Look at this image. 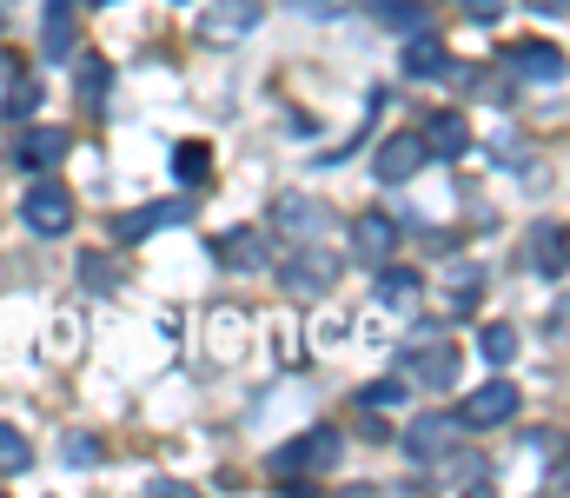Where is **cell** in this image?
Returning <instances> with one entry per match:
<instances>
[{"instance_id":"cell-1","label":"cell","mask_w":570,"mask_h":498,"mask_svg":"<svg viewBox=\"0 0 570 498\" xmlns=\"http://www.w3.org/2000/svg\"><path fill=\"white\" fill-rule=\"evenodd\" d=\"M338 452H345V439H338L332 426H318V432L285 439L279 452H273V472H279V479H318V472L338 466Z\"/></svg>"},{"instance_id":"cell-2","label":"cell","mask_w":570,"mask_h":498,"mask_svg":"<svg viewBox=\"0 0 570 498\" xmlns=\"http://www.w3.org/2000/svg\"><path fill=\"white\" fill-rule=\"evenodd\" d=\"M20 219H27L40 240H60V233L73 226V193L53 186V179H40V186H27V199H20Z\"/></svg>"},{"instance_id":"cell-3","label":"cell","mask_w":570,"mask_h":498,"mask_svg":"<svg viewBox=\"0 0 570 498\" xmlns=\"http://www.w3.org/2000/svg\"><path fill=\"white\" fill-rule=\"evenodd\" d=\"M279 280H285L292 300H318V293L338 280V260H332L325 246H305V253H292V260L279 266Z\"/></svg>"},{"instance_id":"cell-4","label":"cell","mask_w":570,"mask_h":498,"mask_svg":"<svg viewBox=\"0 0 570 498\" xmlns=\"http://www.w3.org/2000/svg\"><path fill=\"white\" fill-rule=\"evenodd\" d=\"M186 213H193L186 199H153V206H140V213H120V219H114V240H120V246H140L146 233H159V226H179Z\"/></svg>"},{"instance_id":"cell-5","label":"cell","mask_w":570,"mask_h":498,"mask_svg":"<svg viewBox=\"0 0 570 498\" xmlns=\"http://www.w3.org/2000/svg\"><path fill=\"white\" fill-rule=\"evenodd\" d=\"M511 412H518V385H511V379H491V385H478V392L464 399L458 426H504Z\"/></svg>"},{"instance_id":"cell-6","label":"cell","mask_w":570,"mask_h":498,"mask_svg":"<svg viewBox=\"0 0 570 498\" xmlns=\"http://www.w3.org/2000/svg\"><path fill=\"white\" fill-rule=\"evenodd\" d=\"M425 140H419V134H392V140H385V147H379V179H385V186H405V179H419V173H425Z\"/></svg>"},{"instance_id":"cell-7","label":"cell","mask_w":570,"mask_h":498,"mask_svg":"<svg viewBox=\"0 0 570 498\" xmlns=\"http://www.w3.org/2000/svg\"><path fill=\"white\" fill-rule=\"evenodd\" d=\"M273 219H279L285 233H298V240H318V233L332 226V206H325V199H312V193H279Z\"/></svg>"},{"instance_id":"cell-8","label":"cell","mask_w":570,"mask_h":498,"mask_svg":"<svg viewBox=\"0 0 570 498\" xmlns=\"http://www.w3.org/2000/svg\"><path fill=\"white\" fill-rule=\"evenodd\" d=\"M451 439H458V419H451V412H425V419L405 432V452H412L419 466H438V459L451 452Z\"/></svg>"},{"instance_id":"cell-9","label":"cell","mask_w":570,"mask_h":498,"mask_svg":"<svg viewBox=\"0 0 570 498\" xmlns=\"http://www.w3.org/2000/svg\"><path fill=\"white\" fill-rule=\"evenodd\" d=\"M352 253H358L365 266L392 260V253H399V219H385V213H365V219L352 226Z\"/></svg>"},{"instance_id":"cell-10","label":"cell","mask_w":570,"mask_h":498,"mask_svg":"<svg viewBox=\"0 0 570 498\" xmlns=\"http://www.w3.org/2000/svg\"><path fill=\"white\" fill-rule=\"evenodd\" d=\"M213 253H219L226 266H246V273L273 260V246H266V233H259V226H226V233L213 240Z\"/></svg>"},{"instance_id":"cell-11","label":"cell","mask_w":570,"mask_h":498,"mask_svg":"<svg viewBox=\"0 0 570 498\" xmlns=\"http://www.w3.org/2000/svg\"><path fill=\"white\" fill-rule=\"evenodd\" d=\"M259 20H266V7H259V0H226V7H213V13H206V27H199V33H206V40H239V33H253Z\"/></svg>"},{"instance_id":"cell-12","label":"cell","mask_w":570,"mask_h":498,"mask_svg":"<svg viewBox=\"0 0 570 498\" xmlns=\"http://www.w3.org/2000/svg\"><path fill=\"white\" fill-rule=\"evenodd\" d=\"M67 147H73V134H67V127H33V134L20 140V166L47 173V166H60V160H67Z\"/></svg>"},{"instance_id":"cell-13","label":"cell","mask_w":570,"mask_h":498,"mask_svg":"<svg viewBox=\"0 0 570 498\" xmlns=\"http://www.w3.org/2000/svg\"><path fill=\"white\" fill-rule=\"evenodd\" d=\"M425 140V154H438V160H458V154H471V127L458 120V114H431V127L419 134Z\"/></svg>"},{"instance_id":"cell-14","label":"cell","mask_w":570,"mask_h":498,"mask_svg":"<svg viewBox=\"0 0 570 498\" xmlns=\"http://www.w3.org/2000/svg\"><path fill=\"white\" fill-rule=\"evenodd\" d=\"M405 74H412V80H444V74H451V53H444L438 33H412V47H405Z\"/></svg>"},{"instance_id":"cell-15","label":"cell","mask_w":570,"mask_h":498,"mask_svg":"<svg viewBox=\"0 0 570 498\" xmlns=\"http://www.w3.org/2000/svg\"><path fill=\"white\" fill-rule=\"evenodd\" d=\"M379 273V306H419V293H425V280L419 273H405V266H372Z\"/></svg>"},{"instance_id":"cell-16","label":"cell","mask_w":570,"mask_h":498,"mask_svg":"<svg viewBox=\"0 0 570 498\" xmlns=\"http://www.w3.org/2000/svg\"><path fill=\"white\" fill-rule=\"evenodd\" d=\"M412 372H419V379H438V385H451V379H458V352H451L444 339H438V345H419V352H412Z\"/></svg>"},{"instance_id":"cell-17","label":"cell","mask_w":570,"mask_h":498,"mask_svg":"<svg viewBox=\"0 0 570 498\" xmlns=\"http://www.w3.org/2000/svg\"><path fill=\"white\" fill-rule=\"evenodd\" d=\"M518 67H524V80H564V47H518Z\"/></svg>"},{"instance_id":"cell-18","label":"cell","mask_w":570,"mask_h":498,"mask_svg":"<svg viewBox=\"0 0 570 498\" xmlns=\"http://www.w3.org/2000/svg\"><path fill=\"white\" fill-rule=\"evenodd\" d=\"M73 47V0H47V60Z\"/></svg>"},{"instance_id":"cell-19","label":"cell","mask_w":570,"mask_h":498,"mask_svg":"<svg viewBox=\"0 0 570 498\" xmlns=\"http://www.w3.org/2000/svg\"><path fill=\"white\" fill-rule=\"evenodd\" d=\"M478 352H484V365H491V372H504V365L518 359V332H511V326H484V332H478Z\"/></svg>"},{"instance_id":"cell-20","label":"cell","mask_w":570,"mask_h":498,"mask_svg":"<svg viewBox=\"0 0 570 498\" xmlns=\"http://www.w3.org/2000/svg\"><path fill=\"white\" fill-rule=\"evenodd\" d=\"M27 466H33L27 432H20V426H0V479H13V472H27Z\"/></svg>"},{"instance_id":"cell-21","label":"cell","mask_w":570,"mask_h":498,"mask_svg":"<svg viewBox=\"0 0 570 498\" xmlns=\"http://www.w3.org/2000/svg\"><path fill=\"white\" fill-rule=\"evenodd\" d=\"M531 253H538V266H544V280H564V226H544Z\"/></svg>"},{"instance_id":"cell-22","label":"cell","mask_w":570,"mask_h":498,"mask_svg":"<svg viewBox=\"0 0 570 498\" xmlns=\"http://www.w3.org/2000/svg\"><path fill=\"white\" fill-rule=\"evenodd\" d=\"M173 166H179V179H186V186H199V179H206V166H213V147H206V140H186V147L173 154Z\"/></svg>"},{"instance_id":"cell-23","label":"cell","mask_w":570,"mask_h":498,"mask_svg":"<svg viewBox=\"0 0 570 498\" xmlns=\"http://www.w3.org/2000/svg\"><path fill=\"white\" fill-rule=\"evenodd\" d=\"M444 280H451V293H444V300H451V306H458V313H464V306H471V300H478V266H471V260H458V266H451V273H444Z\"/></svg>"},{"instance_id":"cell-24","label":"cell","mask_w":570,"mask_h":498,"mask_svg":"<svg viewBox=\"0 0 570 498\" xmlns=\"http://www.w3.org/2000/svg\"><path fill=\"white\" fill-rule=\"evenodd\" d=\"M399 399H405V379H372V385L358 392L365 412H385V406H399Z\"/></svg>"},{"instance_id":"cell-25","label":"cell","mask_w":570,"mask_h":498,"mask_svg":"<svg viewBox=\"0 0 570 498\" xmlns=\"http://www.w3.org/2000/svg\"><path fill=\"white\" fill-rule=\"evenodd\" d=\"M379 20H385V27H399V33H412V27H419V7H412V0H385V7H379Z\"/></svg>"},{"instance_id":"cell-26","label":"cell","mask_w":570,"mask_h":498,"mask_svg":"<svg viewBox=\"0 0 570 498\" xmlns=\"http://www.w3.org/2000/svg\"><path fill=\"white\" fill-rule=\"evenodd\" d=\"M33 107H40V87H33V80L7 87V114H33Z\"/></svg>"},{"instance_id":"cell-27","label":"cell","mask_w":570,"mask_h":498,"mask_svg":"<svg viewBox=\"0 0 570 498\" xmlns=\"http://www.w3.org/2000/svg\"><path fill=\"white\" fill-rule=\"evenodd\" d=\"M80 273H87V280L100 286V293H114V266H107L100 253H87V260H80Z\"/></svg>"},{"instance_id":"cell-28","label":"cell","mask_w":570,"mask_h":498,"mask_svg":"<svg viewBox=\"0 0 570 498\" xmlns=\"http://www.w3.org/2000/svg\"><path fill=\"white\" fill-rule=\"evenodd\" d=\"M67 459H73V466H100V446H94L87 432H73V439H67Z\"/></svg>"},{"instance_id":"cell-29","label":"cell","mask_w":570,"mask_h":498,"mask_svg":"<svg viewBox=\"0 0 570 498\" xmlns=\"http://www.w3.org/2000/svg\"><path fill=\"white\" fill-rule=\"evenodd\" d=\"M464 13H471V20H484V27H491V20H498V13H504V0H464Z\"/></svg>"},{"instance_id":"cell-30","label":"cell","mask_w":570,"mask_h":498,"mask_svg":"<svg viewBox=\"0 0 570 498\" xmlns=\"http://www.w3.org/2000/svg\"><path fill=\"white\" fill-rule=\"evenodd\" d=\"M531 7H538V13H564L570 0H531Z\"/></svg>"},{"instance_id":"cell-31","label":"cell","mask_w":570,"mask_h":498,"mask_svg":"<svg viewBox=\"0 0 570 498\" xmlns=\"http://www.w3.org/2000/svg\"><path fill=\"white\" fill-rule=\"evenodd\" d=\"M292 7H338V0H292Z\"/></svg>"},{"instance_id":"cell-32","label":"cell","mask_w":570,"mask_h":498,"mask_svg":"<svg viewBox=\"0 0 570 498\" xmlns=\"http://www.w3.org/2000/svg\"><path fill=\"white\" fill-rule=\"evenodd\" d=\"M94 7H107V0H94Z\"/></svg>"}]
</instances>
